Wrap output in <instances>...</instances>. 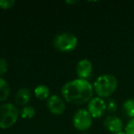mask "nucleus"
I'll use <instances>...</instances> for the list:
<instances>
[{
	"mask_svg": "<svg viewBox=\"0 0 134 134\" xmlns=\"http://www.w3.org/2000/svg\"><path fill=\"white\" fill-rule=\"evenodd\" d=\"M104 127L112 133L122 131L123 130V122L117 116H108L104 119Z\"/></svg>",
	"mask_w": 134,
	"mask_h": 134,
	"instance_id": "obj_9",
	"label": "nucleus"
},
{
	"mask_svg": "<svg viewBox=\"0 0 134 134\" xmlns=\"http://www.w3.org/2000/svg\"><path fill=\"white\" fill-rule=\"evenodd\" d=\"M78 44V39L71 32H63L54 37L53 46L62 52H70L75 50Z\"/></svg>",
	"mask_w": 134,
	"mask_h": 134,
	"instance_id": "obj_4",
	"label": "nucleus"
},
{
	"mask_svg": "<svg viewBox=\"0 0 134 134\" xmlns=\"http://www.w3.org/2000/svg\"><path fill=\"white\" fill-rule=\"evenodd\" d=\"M10 95V87L6 79L0 77V102H4Z\"/></svg>",
	"mask_w": 134,
	"mask_h": 134,
	"instance_id": "obj_12",
	"label": "nucleus"
},
{
	"mask_svg": "<svg viewBox=\"0 0 134 134\" xmlns=\"http://www.w3.org/2000/svg\"><path fill=\"white\" fill-rule=\"evenodd\" d=\"M93 72V64L88 59H83L77 63L76 75L78 78L87 80Z\"/></svg>",
	"mask_w": 134,
	"mask_h": 134,
	"instance_id": "obj_8",
	"label": "nucleus"
},
{
	"mask_svg": "<svg viewBox=\"0 0 134 134\" xmlns=\"http://www.w3.org/2000/svg\"><path fill=\"white\" fill-rule=\"evenodd\" d=\"M107 108H108L110 112H115L116 109H117V106H116V104H115V101L110 100L109 102H108V105L107 106Z\"/></svg>",
	"mask_w": 134,
	"mask_h": 134,
	"instance_id": "obj_18",
	"label": "nucleus"
},
{
	"mask_svg": "<svg viewBox=\"0 0 134 134\" xmlns=\"http://www.w3.org/2000/svg\"><path fill=\"white\" fill-rule=\"evenodd\" d=\"M93 124V118L87 109L80 108L73 117V125L79 131H86L89 130Z\"/></svg>",
	"mask_w": 134,
	"mask_h": 134,
	"instance_id": "obj_5",
	"label": "nucleus"
},
{
	"mask_svg": "<svg viewBox=\"0 0 134 134\" xmlns=\"http://www.w3.org/2000/svg\"><path fill=\"white\" fill-rule=\"evenodd\" d=\"M112 134H126L125 131H119V132H117V133H112Z\"/></svg>",
	"mask_w": 134,
	"mask_h": 134,
	"instance_id": "obj_19",
	"label": "nucleus"
},
{
	"mask_svg": "<svg viewBox=\"0 0 134 134\" xmlns=\"http://www.w3.org/2000/svg\"><path fill=\"white\" fill-rule=\"evenodd\" d=\"M30 97H31V93L30 90L27 87L19 88L15 95V102L18 106L26 107L28 103L30 102Z\"/></svg>",
	"mask_w": 134,
	"mask_h": 134,
	"instance_id": "obj_10",
	"label": "nucleus"
},
{
	"mask_svg": "<svg viewBox=\"0 0 134 134\" xmlns=\"http://www.w3.org/2000/svg\"><path fill=\"white\" fill-rule=\"evenodd\" d=\"M87 110L93 119H99L106 112L107 104L103 98L99 97H95L88 102Z\"/></svg>",
	"mask_w": 134,
	"mask_h": 134,
	"instance_id": "obj_6",
	"label": "nucleus"
},
{
	"mask_svg": "<svg viewBox=\"0 0 134 134\" xmlns=\"http://www.w3.org/2000/svg\"><path fill=\"white\" fill-rule=\"evenodd\" d=\"M34 95L40 100L48 99L50 96V88L45 85H39L34 89Z\"/></svg>",
	"mask_w": 134,
	"mask_h": 134,
	"instance_id": "obj_11",
	"label": "nucleus"
},
{
	"mask_svg": "<svg viewBox=\"0 0 134 134\" xmlns=\"http://www.w3.org/2000/svg\"><path fill=\"white\" fill-rule=\"evenodd\" d=\"M19 111L15 105L6 103L0 106V129L6 130L13 127L19 119Z\"/></svg>",
	"mask_w": 134,
	"mask_h": 134,
	"instance_id": "obj_3",
	"label": "nucleus"
},
{
	"mask_svg": "<svg viewBox=\"0 0 134 134\" xmlns=\"http://www.w3.org/2000/svg\"><path fill=\"white\" fill-rule=\"evenodd\" d=\"M47 108L53 115H62L66 109V105L63 98L58 97L57 95H52L48 98Z\"/></svg>",
	"mask_w": 134,
	"mask_h": 134,
	"instance_id": "obj_7",
	"label": "nucleus"
},
{
	"mask_svg": "<svg viewBox=\"0 0 134 134\" xmlns=\"http://www.w3.org/2000/svg\"><path fill=\"white\" fill-rule=\"evenodd\" d=\"M8 70V63L5 58H0V77L7 74Z\"/></svg>",
	"mask_w": 134,
	"mask_h": 134,
	"instance_id": "obj_15",
	"label": "nucleus"
},
{
	"mask_svg": "<svg viewBox=\"0 0 134 134\" xmlns=\"http://www.w3.org/2000/svg\"><path fill=\"white\" fill-rule=\"evenodd\" d=\"M94 92L101 98L108 97L116 91L118 87V80L112 75H102L96 79L93 85Z\"/></svg>",
	"mask_w": 134,
	"mask_h": 134,
	"instance_id": "obj_2",
	"label": "nucleus"
},
{
	"mask_svg": "<svg viewBox=\"0 0 134 134\" xmlns=\"http://www.w3.org/2000/svg\"><path fill=\"white\" fill-rule=\"evenodd\" d=\"M122 109L127 117L134 119V98H129L125 100L123 103Z\"/></svg>",
	"mask_w": 134,
	"mask_h": 134,
	"instance_id": "obj_13",
	"label": "nucleus"
},
{
	"mask_svg": "<svg viewBox=\"0 0 134 134\" xmlns=\"http://www.w3.org/2000/svg\"><path fill=\"white\" fill-rule=\"evenodd\" d=\"M16 2L14 0H0V8L1 9H10L15 6Z\"/></svg>",
	"mask_w": 134,
	"mask_h": 134,
	"instance_id": "obj_16",
	"label": "nucleus"
},
{
	"mask_svg": "<svg viewBox=\"0 0 134 134\" xmlns=\"http://www.w3.org/2000/svg\"><path fill=\"white\" fill-rule=\"evenodd\" d=\"M126 134H134V119H130L125 127Z\"/></svg>",
	"mask_w": 134,
	"mask_h": 134,
	"instance_id": "obj_17",
	"label": "nucleus"
},
{
	"mask_svg": "<svg viewBox=\"0 0 134 134\" xmlns=\"http://www.w3.org/2000/svg\"><path fill=\"white\" fill-rule=\"evenodd\" d=\"M62 95L68 103L75 105L85 104L93 98V85L84 79H74L63 85L62 87Z\"/></svg>",
	"mask_w": 134,
	"mask_h": 134,
	"instance_id": "obj_1",
	"label": "nucleus"
},
{
	"mask_svg": "<svg viewBox=\"0 0 134 134\" xmlns=\"http://www.w3.org/2000/svg\"><path fill=\"white\" fill-rule=\"evenodd\" d=\"M21 118L24 119H30L32 118H34V116L36 115V110L33 107L31 106H26L21 109L20 112Z\"/></svg>",
	"mask_w": 134,
	"mask_h": 134,
	"instance_id": "obj_14",
	"label": "nucleus"
}]
</instances>
